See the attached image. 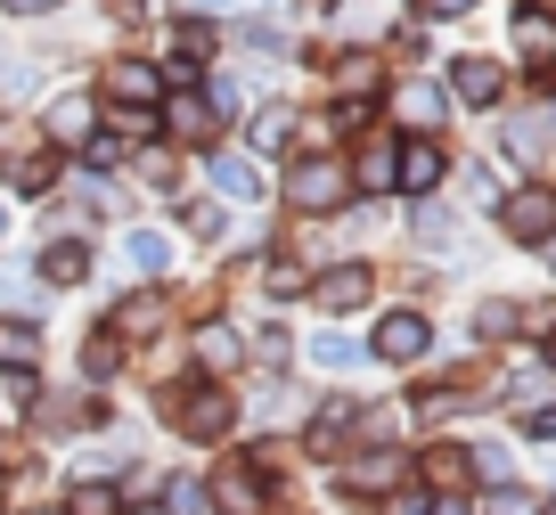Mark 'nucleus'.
I'll return each instance as SVG.
<instances>
[{
    "label": "nucleus",
    "mask_w": 556,
    "mask_h": 515,
    "mask_svg": "<svg viewBox=\"0 0 556 515\" xmlns=\"http://www.w3.org/2000/svg\"><path fill=\"white\" fill-rule=\"evenodd\" d=\"M344 189H352V172L336 164V155H312V164H295V189H287V197H295L303 213H336Z\"/></svg>",
    "instance_id": "1"
},
{
    "label": "nucleus",
    "mask_w": 556,
    "mask_h": 515,
    "mask_svg": "<svg viewBox=\"0 0 556 515\" xmlns=\"http://www.w3.org/2000/svg\"><path fill=\"white\" fill-rule=\"evenodd\" d=\"M41 352H50L41 319H25V311H0V377H34Z\"/></svg>",
    "instance_id": "2"
},
{
    "label": "nucleus",
    "mask_w": 556,
    "mask_h": 515,
    "mask_svg": "<svg viewBox=\"0 0 556 515\" xmlns=\"http://www.w3.org/2000/svg\"><path fill=\"white\" fill-rule=\"evenodd\" d=\"M156 90H164V74H148L139 58H115L99 74V99H115V106H156Z\"/></svg>",
    "instance_id": "3"
},
{
    "label": "nucleus",
    "mask_w": 556,
    "mask_h": 515,
    "mask_svg": "<svg viewBox=\"0 0 556 515\" xmlns=\"http://www.w3.org/2000/svg\"><path fill=\"white\" fill-rule=\"evenodd\" d=\"M500 222H507V238L540 246V238L556 229V197H548V189H523V197H507V213H500Z\"/></svg>",
    "instance_id": "4"
},
{
    "label": "nucleus",
    "mask_w": 556,
    "mask_h": 515,
    "mask_svg": "<svg viewBox=\"0 0 556 515\" xmlns=\"http://www.w3.org/2000/svg\"><path fill=\"white\" fill-rule=\"evenodd\" d=\"M164 410L180 417V434H222L229 426V393H213V385H197L189 401H164Z\"/></svg>",
    "instance_id": "5"
},
{
    "label": "nucleus",
    "mask_w": 556,
    "mask_h": 515,
    "mask_svg": "<svg viewBox=\"0 0 556 515\" xmlns=\"http://www.w3.org/2000/svg\"><path fill=\"white\" fill-rule=\"evenodd\" d=\"M41 278H50V287H83V278H90V246L83 238L41 246Z\"/></svg>",
    "instance_id": "6"
},
{
    "label": "nucleus",
    "mask_w": 556,
    "mask_h": 515,
    "mask_svg": "<svg viewBox=\"0 0 556 515\" xmlns=\"http://www.w3.org/2000/svg\"><path fill=\"white\" fill-rule=\"evenodd\" d=\"M41 123H50V148H83V139H90V99H83V90H74V99H50Z\"/></svg>",
    "instance_id": "7"
},
{
    "label": "nucleus",
    "mask_w": 556,
    "mask_h": 515,
    "mask_svg": "<svg viewBox=\"0 0 556 515\" xmlns=\"http://www.w3.org/2000/svg\"><path fill=\"white\" fill-rule=\"evenodd\" d=\"M377 352L384 361H417V352H426V319H417V311H393V319L377 327Z\"/></svg>",
    "instance_id": "8"
},
{
    "label": "nucleus",
    "mask_w": 556,
    "mask_h": 515,
    "mask_svg": "<svg viewBox=\"0 0 556 515\" xmlns=\"http://www.w3.org/2000/svg\"><path fill=\"white\" fill-rule=\"evenodd\" d=\"M451 90H458L467 106H491V99H500V66H491V58H458Z\"/></svg>",
    "instance_id": "9"
},
{
    "label": "nucleus",
    "mask_w": 556,
    "mask_h": 515,
    "mask_svg": "<svg viewBox=\"0 0 556 515\" xmlns=\"http://www.w3.org/2000/svg\"><path fill=\"white\" fill-rule=\"evenodd\" d=\"M319 303H328V311L368 303V262H344V271H328V278H319Z\"/></svg>",
    "instance_id": "10"
},
{
    "label": "nucleus",
    "mask_w": 556,
    "mask_h": 515,
    "mask_svg": "<svg viewBox=\"0 0 556 515\" xmlns=\"http://www.w3.org/2000/svg\"><path fill=\"white\" fill-rule=\"evenodd\" d=\"M393 180H401V189H434V180H442V148H426V139H417V148H401Z\"/></svg>",
    "instance_id": "11"
},
{
    "label": "nucleus",
    "mask_w": 556,
    "mask_h": 515,
    "mask_svg": "<svg viewBox=\"0 0 556 515\" xmlns=\"http://www.w3.org/2000/svg\"><path fill=\"white\" fill-rule=\"evenodd\" d=\"M213 189H222V197H238V205H245V197H262V172L245 164V155H213Z\"/></svg>",
    "instance_id": "12"
},
{
    "label": "nucleus",
    "mask_w": 556,
    "mask_h": 515,
    "mask_svg": "<svg viewBox=\"0 0 556 515\" xmlns=\"http://www.w3.org/2000/svg\"><path fill=\"white\" fill-rule=\"evenodd\" d=\"M401 123H442V90L434 83H401Z\"/></svg>",
    "instance_id": "13"
},
{
    "label": "nucleus",
    "mask_w": 556,
    "mask_h": 515,
    "mask_svg": "<svg viewBox=\"0 0 556 515\" xmlns=\"http://www.w3.org/2000/svg\"><path fill=\"white\" fill-rule=\"evenodd\" d=\"M66 515H123V499L106 491V482H74V491H66Z\"/></svg>",
    "instance_id": "14"
},
{
    "label": "nucleus",
    "mask_w": 556,
    "mask_h": 515,
    "mask_svg": "<svg viewBox=\"0 0 556 515\" xmlns=\"http://www.w3.org/2000/svg\"><path fill=\"white\" fill-rule=\"evenodd\" d=\"M123 254H131L139 271H164V262H173V246H164L156 229H131V238H123Z\"/></svg>",
    "instance_id": "15"
},
{
    "label": "nucleus",
    "mask_w": 556,
    "mask_h": 515,
    "mask_svg": "<svg viewBox=\"0 0 556 515\" xmlns=\"http://www.w3.org/2000/svg\"><path fill=\"white\" fill-rule=\"evenodd\" d=\"M213 499H222V515H254L262 507V491H254V482H238V475L213 482Z\"/></svg>",
    "instance_id": "16"
},
{
    "label": "nucleus",
    "mask_w": 556,
    "mask_h": 515,
    "mask_svg": "<svg viewBox=\"0 0 556 515\" xmlns=\"http://www.w3.org/2000/svg\"><path fill=\"white\" fill-rule=\"evenodd\" d=\"M287 131H295V115H287V106H270V115L254 123V148H287Z\"/></svg>",
    "instance_id": "17"
},
{
    "label": "nucleus",
    "mask_w": 556,
    "mask_h": 515,
    "mask_svg": "<svg viewBox=\"0 0 556 515\" xmlns=\"http://www.w3.org/2000/svg\"><path fill=\"white\" fill-rule=\"evenodd\" d=\"M361 189H393V148H368L361 155Z\"/></svg>",
    "instance_id": "18"
},
{
    "label": "nucleus",
    "mask_w": 556,
    "mask_h": 515,
    "mask_svg": "<svg viewBox=\"0 0 556 515\" xmlns=\"http://www.w3.org/2000/svg\"><path fill=\"white\" fill-rule=\"evenodd\" d=\"M156 319H164V303H156V294H131V303H123V327H131V336H148Z\"/></svg>",
    "instance_id": "19"
},
{
    "label": "nucleus",
    "mask_w": 556,
    "mask_h": 515,
    "mask_svg": "<svg viewBox=\"0 0 556 515\" xmlns=\"http://www.w3.org/2000/svg\"><path fill=\"white\" fill-rule=\"evenodd\" d=\"M352 352H361L352 336H319V343H312V361H319V368H352Z\"/></svg>",
    "instance_id": "20"
},
{
    "label": "nucleus",
    "mask_w": 556,
    "mask_h": 515,
    "mask_svg": "<svg viewBox=\"0 0 556 515\" xmlns=\"http://www.w3.org/2000/svg\"><path fill=\"white\" fill-rule=\"evenodd\" d=\"M516 41H523V50H532V58H548V50H556V34H548V17H523V25H516Z\"/></svg>",
    "instance_id": "21"
},
{
    "label": "nucleus",
    "mask_w": 556,
    "mask_h": 515,
    "mask_svg": "<svg viewBox=\"0 0 556 515\" xmlns=\"http://www.w3.org/2000/svg\"><path fill=\"white\" fill-rule=\"evenodd\" d=\"M173 131H180V139H205V106H197V99H173Z\"/></svg>",
    "instance_id": "22"
},
{
    "label": "nucleus",
    "mask_w": 556,
    "mask_h": 515,
    "mask_svg": "<svg viewBox=\"0 0 556 515\" xmlns=\"http://www.w3.org/2000/svg\"><path fill=\"white\" fill-rule=\"evenodd\" d=\"M83 368H90V377H106V368H115V336H90L83 343Z\"/></svg>",
    "instance_id": "23"
},
{
    "label": "nucleus",
    "mask_w": 556,
    "mask_h": 515,
    "mask_svg": "<svg viewBox=\"0 0 556 515\" xmlns=\"http://www.w3.org/2000/svg\"><path fill=\"white\" fill-rule=\"evenodd\" d=\"M66 0H0V17H58Z\"/></svg>",
    "instance_id": "24"
},
{
    "label": "nucleus",
    "mask_w": 556,
    "mask_h": 515,
    "mask_svg": "<svg viewBox=\"0 0 556 515\" xmlns=\"http://www.w3.org/2000/svg\"><path fill=\"white\" fill-rule=\"evenodd\" d=\"M426 9H434V17H467L475 0H426Z\"/></svg>",
    "instance_id": "25"
},
{
    "label": "nucleus",
    "mask_w": 556,
    "mask_h": 515,
    "mask_svg": "<svg viewBox=\"0 0 556 515\" xmlns=\"http://www.w3.org/2000/svg\"><path fill=\"white\" fill-rule=\"evenodd\" d=\"M500 515H532V499H523V491H507V499H500Z\"/></svg>",
    "instance_id": "26"
},
{
    "label": "nucleus",
    "mask_w": 556,
    "mask_h": 515,
    "mask_svg": "<svg viewBox=\"0 0 556 515\" xmlns=\"http://www.w3.org/2000/svg\"><path fill=\"white\" fill-rule=\"evenodd\" d=\"M9 507H17V482H9V466H0V515H9Z\"/></svg>",
    "instance_id": "27"
},
{
    "label": "nucleus",
    "mask_w": 556,
    "mask_h": 515,
    "mask_svg": "<svg viewBox=\"0 0 556 515\" xmlns=\"http://www.w3.org/2000/svg\"><path fill=\"white\" fill-rule=\"evenodd\" d=\"M532 434H556V410H532Z\"/></svg>",
    "instance_id": "28"
},
{
    "label": "nucleus",
    "mask_w": 556,
    "mask_h": 515,
    "mask_svg": "<svg viewBox=\"0 0 556 515\" xmlns=\"http://www.w3.org/2000/svg\"><path fill=\"white\" fill-rule=\"evenodd\" d=\"M384 515H426V507H417V499H393V507H384Z\"/></svg>",
    "instance_id": "29"
},
{
    "label": "nucleus",
    "mask_w": 556,
    "mask_h": 515,
    "mask_svg": "<svg viewBox=\"0 0 556 515\" xmlns=\"http://www.w3.org/2000/svg\"><path fill=\"white\" fill-rule=\"evenodd\" d=\"M106 9H115V17H139V0H106Z\"/></svg>",
    "instance_id": "30"
},
{
    "label": "nucleus",
    "mask_w": 556,
    "mask_h": 515,
    "mask_svg": "<svg viewBox=\"0 0 556 515\" xmlns=\"http://www.w3.org/2000/svg\"><path fill=\"white\" fill-rule=\"evenodd\" d=\"M197 9H238V0H197Z\"/></svg>",
    "instance_id": "31"
},
{
    "label": "nucleus",
    "mask_w": 556,
    "mask_h": 515,
    "mask_svg": "<svg viewBox=\"0 0 556 515\" xmlns=\"http://www.w3.org/2000/svg\"><path fill=\"white\" fill-rule=\"evenodd\" d=\"M0 238H9V205H0Z\"/></svg>",
    "instance_id": "32"
},
{
    "label": "nucleus",
    "mask_w": 556,
    "mask_h": 515,
    "mask_svg": "<svg viewBox=\"0 0 556 515\" xmlns=\"http://www.w3.org/2000/svg\"><path fill=\"white\" fill-rule=\"evenodd\" d=\"M131 515H156V507H131Z\"/></svg>",
    "instance_id": "33"
},
{
    "label": "nucleus",
    "mask_w": 556,
    "mask_h": 515,
    "mask_svg": "<svg viewBox=\"0 0 556 515\" xmlns=\"http://www.w3.org/2000/svg\"><path fill=\"white\" fill-rule=\"evenodd\" d=\"M0 66H9V50H0Z\"/></svg>",
    "instance_id": "34"
},
{
    "label": "nucleus",
    "mask_w": 556,
    "mask_h": 515,
    "mask_svg": "<svg viewBox=\"0 0 556 515\" xmlns=\"http://www.w3.org/2000/svg\"><path fill=\"white\" fill-rule=\"evenodd\" d=\"M548 515H556V507H548Z\"/></svg>",
    "instance_id": "35"
},
{
    "label": "nucleus",
    "mask_w": 556,
    "mask_h": 515,
    "mask_svg": "<svg viewBox=\"0 0 556 515\" xmlns=\"http://www.w3.org/2000/svg\"><path fill=\"white\" fill-rule=\"evenodd\" d=\"M34 515H41V507H34Z\"/></svg>",
    "instance_id": "36"
}]
</instances>
